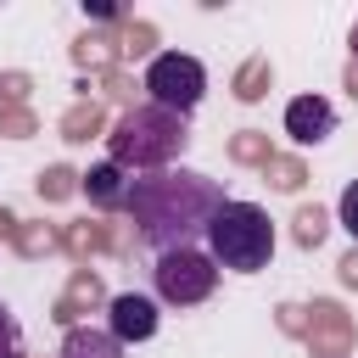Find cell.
<instances>
[{
	"instance_id": "cell-1",
	"label": "cell",
	"mask_w": 358,
	"mask_h": 358,
	"mask_svg": "<svg viewBox=\"0 0 358 358\" xmlns=\"http://www.w3.org/2000/svg\"><path fill=\"white\" fill-rule=\"evenodd\" d=\"M218 207H224L218 179H207L196 168H162V173H145V179L129 185V207L123 213L134 224V241L162 257V252L196 246V235H207Z\"/></svg>"
},
{
	"instance_id": "cell-2",
	"label": "cell",
	"mask_w": 358,
	"mask_h": 358,
	"mask_svg": "<svg viewBox=\"0 0 358 358\" xmlns=\"http://www.w3.org/2000/svg\"><path fill=\"white\" fill-rule=\"evenodd\" d=\"M185 117L179 112H162V106H129L123 117H117V129L106 134V151H112V162L129 173V168H140V173H162L179 151H185Z\"/></svg>"
},
{
	"instance_id": "cell-3",
	"label": "cell",
	"mask_w": 358,
	"mask_h": 358,
	"mask_svg": "<svg viewBox=\"0 0 358 358\" xmlns=\"http://www.w3.org/2000/svg\"><path fill=\"white\" fill-rule=\"evenodd\" d=\"M207 257L235 268V274H257L274 257V224L257 201H224L207 224Z\"/></svg>"
},
{
	"instance_id": "cell-4",
	"label": "cell",
	"mask_w": 358,
	"mask_h": 358,
	"mask_svg": "<svg viewBox=\"0 0 358 358\" xmlns=\"http://www.w3.org/2000/svg\"><path fill=\"white\" fill-rule=\"evenodd\" d=\"M151 285L168 308H196L213 296L218 285V263L201 252V246H179V252H162L157 268H151Z\"/></svg>"
},
{
	"instance_id": "cell-5",
	"label": "cell",
	"mask_w": 358,
	"mask_h": 358,
	"mask_svg": "<svg viewBox=\"0 0 358 358\" xmlns=\"http://www.w3.org/2000/svg\"><path fill=\"white\" fill-rule=\"evenodd\" d=\"M201 90H207V67H201L196 56H179V50L151 56V67H145V95H151V106L185 117V112H196Z\"/></svg>"
},
{
	"instance_id": "cell-6",
	"label": "cell",
	"mask_w": 358,
	"mask_h": 358,
	"mask_svg": "<svg viewBox=\"0 0 358 358\" xmlns=\"http://www.w3.org/2000/svg\"><path fill=\"white\" fill-rule=\"evenodd\" d=\"M106 330H112L117 347L151 341V336H157V302L140 296V291H117V296H112V313H106Z\"/></svg>"
},
{
	"instance_id": "cell-7",
	"label": "cell",
	"mask_w": 358,
	"mask_h": 358,
	"mask_svg": "<svg viewBox=\"0 0 358 358\" xmlns=\"http://www.w3.org/2000/svg\"><path fill=\"white\" fill-rule=\"evenodd\" d=\"M285 134H291L296 145L330 140V134H336V106H330L324 95H296V101L285 106Z\"/></svg>"
},
{
	"instance_id": "cell-8",
	"label": "cell",
	"mask_w": 358,
	"mask_h": 358,
	"mask_svg": "<svg viewBox=\"0 0 358 358\" xmlns=\"http://www.w3.org/2000/svg\"><path fill=\"white\" fill-rule=\"evenodd\" d=\"M129 185H134V179H129V173H123L112 157H106V162H95L90 173H78V190H84V196H90L101 213H112V207H129Z\"/></svg>"
},
{
	"instance_id": "cell-9",
	"label": "cell",
	"mask_w": 358,
	"mask_h": 358,
	"mask_svg": "<svg viewBox=\"0 0 358 358\" xmlns=\"http://www.w3.org/2000/svg\"><path fill=\"white\" fill-rule=\"evenodd\" d=\"M62 358H123V347L112 341V330L73 324V330H67V341H62Z\"/></svg>"
},
{
	"instance_id": "cell-10",
	"label": "cell",
	"mask_w": 358,
	"mask_h": 358,
	"mask_svg": "<svg viewBox=\"0 0 358 358\" xmlns=\"http://www.w3.org/2000/svg\"><path fill=\"white\" fill-rule=\"evenodd\" d=\"M263 95H268V62L252 56V62L235 73V101H263Z\"/></svg>"
},
{
	"instance_id": "cell-11",
	"label": "cell",
	"mask_w": 358,
	"mask_h": 358,
	"mask_svg": "<svg viewBox=\"0 0 358 358\" xmlns=\"http://www.w3.org/2000/svg\"><path fill=\"white\" fill-rule=\"evenodd\" d=\"M0 358H22V324L6 302H0Z\"/></svg>"
},
{
	"instance_id": "cell-12",
	"label": "cell",
	"mask_w": 358,
	"mask_h": 358,
	"mask_svg": "<svg viewBox=\"0 0 358 358\" xmlns=\"http://www.w3.org/2000/svg\"><path fill=\"white\" fill-rule=\"evenodd\" d=\"M324 224H330V218H324L319 207H302V213H296V241H302V246H319V241H324Z\"/></svg>"
},
{
	"instance_id": "cell-13",
	"label": "cell",
	"mask_w": 358,
	"mask_h": 358,
	"mask_svg": "<svg viewBox=\"0 0 358 358\" xmlns=\"http://www.w3.org/2000/svg\"><path fill=\"white\" fill-rule=\"evenodd\" d=\"M73 179H78V173H67V168H45V173H39V196L62 201V196L73 190Z\"/></svg>"
},
{
	"instance_id": "cell-14",
	"label": "cell",
	"mask_w": 358,
	"mask_h": 358,
	"mask_svg": "<svg viewBox=\"0 0 358 358\" xmlns=\"http://www.w3.org/2000/svg\"><path fill=\"white\" fill-rule=\"evenodd\" d=\"M336 218H341V229H347V235L358 241V179H352V185L341 190V201H336Z\"/></svg>"
},
{
	"instance_id": "cell-15",
	"label": "cell",
	"mask_w": 358,
	"mask_h": 358,
	"mask_svg": "<svg viewBox=\"0 0 358 358\" xmlns=\"http://www.w3.org/2000/svg\"><path fill=\"white\" fill-rule=\"evenodd\" d=\"M95 123H101V112H95V106H78V112L67 117V140H90Z\"/></svg>"
},
{
	"instance_id": "cell-16",
	"label": "cell",
	"mask_w": 358,
	"mask_h": 358,
	"mask_svg": "<svg viewBox=\"0 0 358 358\" xmlns=\"http://www.w3.org/2000/svg\"><path fill=\"white\" fill-rule=\"evenodd\" d=\"M235 157H241V162H263V168H268V140H263V134H241V140H235Z\"/></svg>"
},
{
	"instance_id": "cell-17",
	"label": "cell",
	"mask_w": 358,
	"mask_h": 358,
	"mask_svg": "<svg viewBox=\"0 0 358 358\" xmlns=\"http://www.w3.org/2000/svg\"><path fill=\"white\" fill-rule=\"evenodd\" d=\"M268 173H274L280 190H296V185H302V168H296V162H274V157H268Z\"/></svg>"
},
{
	"instance_id": "cell-18",
	"label": "cell",
	"mask_w": 358,
	"mask_h": 358,
	"mask_svg": "<svg viewBox=\"0 0 358 358\" xmlns=\"http://www.w3.org/2000/svg\"><path fill=\"white\" fill-rule=\"evenodd\" d=\"M341 280H347V285H358V252H347V257H341Z\"/></svg>"
},
{
	"instance_id": "cell-19",
	"label": "cell",
	"mask_w": 358,
	"mask_h": 358,
	"mask_svg": "<svg viewBox=\"0 0 358 358\" xmlns=\"http://www.w3.org/2000/svg\"><path fill=\"white\" fill-rule=\"evenodd\" d=\"M347 84H352V95H358V62H352V73H347Z\"/></svg>"
},
{
	"instance_id": "cell-20",
	"label": "cell",
	"mask_w": 358,
	"mask_h": 358,
	"mask_svg": "<svg viewBox=\"0 0 358 358\" xmlns=\"http://www.w3.org/2000/svg\"><path fill=\"white\" fill-rule=\"evenodd\" d=\"M352 56H358V22H352Z\"/></svg>"
}]
</instances>
